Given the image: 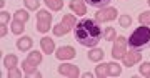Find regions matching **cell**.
I'll return each mask as SVG.
<instances>
[{"label": "cell", "mask_w": 150, "mask_h": 78, "mask_svg": "<svg viewBox=\"0 0 150 78\" xmlns=\"http://www.w3.org/2000/svg\"><path fill=\"white\" fill-rule=\"evenodd\" d=\"M77 42L83 47H95L97 43L103 40V30L100 23L95 22V18H83L74 28Z\"/></svg>", "instance_id": "6da1fadb"}, {"label": "cell", "mask_w": 150, "mask_h": 78, "mask_svg": "<svg viewBox=\"0 0 150 78\" xmlns=\"http://www.w3.org/2000/svg\"><path fill=\"white\" fill-rule=\"evenodd\" d=\"M130 50L135 52H142L145 48L150 47V28L147 25L137 27V30L132 32V35L127 38Z\"/></svg>", "instance_id": "7a4b0ae2"}, {"label": "cell", "mask_w": 150, "mask_h": 78, "mask_svg": "<svg viewBox=\"0 0 150 78\" xmlns=\"http://www.w3.org/2000/svg\"><path fill=\"white\" fill-rule=\"evenodd\" d=\"M79 22H77V18H75V15H70V13H67V15L62 18V22H60L57 27H54L52 28V32H54L55 37H62V35H67L72 28H75V25H77Z\"/></svg>", "instance_id": "3957f363"}, {"label": "cell", "mask_w": 150, "mask_h": 78, "mask_svg": "<svg viewBox=\"0 0 150 78\" xmlns=\"http://www.w3.org/2000/svg\"><path fill=\"white\" fill-rule=\"evenodd\" d=\"M52 28V13L47 10H38L37 13V30L40 33H47Z\"/></svg>", "instance_id": "277c9868"}, {"label": "cell", "mask_w": 150, "mask_h": 78, "mask_svg": "<svg viewBox=\"0 0 150 78\" xmlns=\"http://www.w3.org/2000/svg\"><path fill=\"white\" fill-rule=\"evenodd\" d=\"M117 17H118L117 8H113V7H103V8H100L95 13V22H98V23H107V22L115 20Z\"/></svg>", "instance_id": "5b68a950"}, {"label": "cell", "mask_w": 150, "mask_h": 78, "mask_svg": "<svg viewBox=\"0 0 150 78\" xmlns=\"http://www.w3.org/2000/svg\"><path fill=\"white\" fill-rule=\"evenodd\" d=\"M127 45H129V42H127V38L123 35L117 37L115 40H113V50H112V57L115 58V60H122L123 55L127 53Z\"/></svg>", "instance_id": "8992f818"}, {"label": "cell", "mask_w": 150, "mask_h": 78, "mask_svg": "<svg viewBox=\"0 0 150 78\" xmlns=\"http://www.w3.org/2000/svg\"><path fill=\"white\" fill-rule=\"evenodd\" d=\"M59 75H62V77H70V78H77V77H80V70H79L77 65L62 63V65H59Z\"/></svg>", "instance_id": "52a82bcc"}, {"label": "cell", "mask_w": 150, "mask_h": 78, "mask_svg": "<svg viewBox=\"0 0 150 78\" xmlns=\"http://www.w3.org/2000/svg\"><path fill=\"white\" fill-rule=\"evenodd\" d=\"M123 67H134L135 63H139L142 60V53L140 52H135V50H130L123 55Z\"/></svg>", "instance_id": "ba28073f"}, {"label": "cell", "mask_w": 150, "mask_h": 78, "mask_svg": "<svg viewBox=\"0 0 150 78\" xmlns=\"http://www.w3.org/2000/svg\"><path fill=\"white\" fill-rule=\"evenodd\" d=\"M87 2L85 0H70V10L74 12L75 15L83 17L87 13Z\"/></svg>", "instance_id": "9c48e42d"}, {"label": "cell", "mask_w": 150, "mask_h": 78, "mask_svg": "<svg viewBox=\"0 0 150 78\" xmlns=\"http://www.w3.org/2000/svg\"><path fill=\"white\" fill-rule=\"evenodd\" d=\"M55 55H57L59 60H72V58H75L77 52H75L74 47H60V48H57Z\"/></svg>", "instance_id": "30bf717a"}, {"label": "cell", "mask_w": 150, "mask_h": 78, "mask_svg": "<svg viewBox=\"0 0 150 78\" xmlns=\"http://www.w3.org/2000/svg\"><path fill=\"white\" fill-rule=\"evenodd\" d=\"M22 68H23V75H25V77H35V78L42 77V73L37 70V67L30 65L27 60H23V62H22Z\"/></svg>", "instance_id": "8fae6325"}, {"label": "cell", "mask_w": 150, "mask_h": 78, "mask_svg": "<svg viewBox=\"0 0 150 78\" xmlns=\"http://www.w3.org/2000/svg\"><path fill=\"white\" fill-rule=\"evenodd\" d=\"M40 47H42L43 53H47V55H50V53L55 52V42L50 38V37H43L42 40H40Z\"/></svg>", "instance_id": "7c38bea8"}, {"label": "cell", "mask_w": 150, "mask_h": 78, "mask_svg": "<svg viewBox=\"0 0 150 78\" xmlns=\"http://www.w3.org/2000/svg\"><path fill=\"white\" fill-rule=\"evenodd\" d=\"M33 45V40L30 37H22L20 40H17V48L20 50V52H28Z\"/></svg>", "instance_id": "4fadbf2b"}, {"label": "cell", "mask_w": 150, "mask_h": 78, "mask_svg": "<svg viewBox=\"0 0 150 78\" xmlns=\"http://www.w3.org/2000/svg\"><path fill=\"white\" fill-rule=\"evenodd\" d=\"M95 77L97 78H108V77H110V72H108V63H100V65L95 68Z\"/></svg>", "instance_id": "5bb4252c"}, {"label": "cell", "mask_w": 150, "mask_h": 78, "mask_svg": "<svg viewBox=\"0 0 150 78\" xmlns=\"http://www.w3.org/2000/svg\"><path fill=\"white\" fill-rule=\"evenodd\" d=\"M30 65H33V67H37V65H40V62H42V53L37 52V50H32L30 52V55H28L27 58H25Z\"/></svg>", "instance_id": "9a60e30c"}, {"label": "cell", "mask_w": 150, "mask_h": 78, "mask_svg": "<svg viewBox=\"0 0 150 78\" xmlns=\"http://www.w3.org/2000/svg\"><path fill=\"white\" fill-rule=\"evenodd\" d=\"M17 63H18V58H17V55H13V53H10V55H7V57L4 58V67H5L7 70L17 67Z\"/></svg>", "instance_id": "2e32d148"}, {"label": "cell", "mask_w": 150, "mask_h": 78, "mask_svg": "<svg viewBox=\"0 0 150 78\" xmlns=\"http://www.w3.org/2000/svg\"><path fill=\"white\" fill-rule=\"evenodd\" d=\"M103 55H105V53H103L102 48H93V50L88 52V60H90V62H100L103 58Z\"/></svg>", "instance_id": "e0dca14e"}, {"label": "cell", "mask_w": 150, "mask_h": 78, "mask_svg": "<svg viewBox=\"0 0 150 78\" xmlns=\"http://www.w3.org/2000/svg\"><path fill=\"white\" fill-rule=\"evenodd\" d=\"M28 18H30V15H28V12H25V10H17L15 13H13V20L22 22V23H27Z\"/></svg>", "instance_id": "ac0fdd59"}, {"label": "cell", "mask_w": 150, "mask_h": 78, "mask_svg": "<svg viewBox=\"0 0 150 78\" xmlns=\"http://www.w3.org/2000/svg\"><path fill=\"white\" fill-rule=\"evenodd\" d=\"M45 2V5L48 7V8H52V10L59 12L62 10V7H64V2L62 0H43Z\"/></svg>", "instance_id": "d6986e66"}, {"label": "cell", "mask_w": 150, "mask_h": 78, "mask_svg": "<svg viewBox=\"0 0 150 78\" xmlns=\"http://www.w3.org/2000/svg\"><path fill=\"white\" fill-rule=\"evenodd\" d=\"M117 38V32L113 27H107L105 30H103V40H108V42H113Z\"/></svg>", "instance_id": "ffe728a7"}, {"label": "cell", "mask_w": 150, "mask_h": 78, "mask_svg": "<svg viewBox=\"0 0 150 78\" xmlns=\"http://www.w3.org/2000/svg\"><path fill=\"white\" fill-rule=\"evenodd\" d=\"M90 7H95V8H103L110 4V0H85Z\"/></svg>", "instance_id": "44dd1931"}, {"label": "cell", "mask_w": 150, "mask_h": 78, "mask_svg": "<svg viewBox=\"0 0 150 78\" xmlns=\"http://www.w3.org/2000/svg\"><path fill=\"white\" fill-rule=\"evenodd\" d=\"M25 23H22V22H17V20H13L12 22V32L15 33V35H22L23 33V30H25Z\"/></svg>", "instance_id": "7402d4cb"}, {"label": "cell", "mask_w": 150, "mask_h": 78, "mask_svg": "<svg viewBox=\"0 0 150 78\" xmlns=\"http://www.w3.org/2000/svg\"><path fill=\"white\" fill-rule=\"evenodd\" d=\"M108 72H110V77H118L122 73V67L118 63H108Z\"/></svg>", "instance_id": "603a6c76"}, {"label": "cell", "mask_w": 150, "mask_h": 78, "mask_svg": "<svg viewBox=\"0 0 150 78\" xmlns=\"http://www.w3.org/2000/svg\"><path fill=\"white\" fill-rule=\"evenodd\" d=\"M118 23H120V27H122V28H129V27L132 25V17L127 15V13H123V15L118 18Z\"/></svg>", "instance_id": "cb8c5ba5"}, {"label": "cell", "mask_w": 150, "mask_h": 78, "mask_svg": "<svg viewBox=\"0 0 150 78\" xmlns=\"http://www.w3.org/2000/svg\"><path fill=\"white\" fill-rule=\"evenodd\" d=\"M23 4L28 10H38L40 7V0H23Z\"/></svg>", "instance_id": "d4e9b609"}, {"label": "cell", "mask_w": 150, "mask_h": 78, "mask_svg": "<svg viewBox=\"0 0 150 78\" xmlns=\"http://www.w3.org/2000/svg\"><path fill=\"white\" fill-rule=\"evenodd\" d=\"M139 22H140V25H150V10L142 12L139 15Z\"/></svg>", "instance_id": "484cf974"}, {"label": "cell", "mask_w": 150, "mask_h": 78, "mask_svg": "<svg viewBox=\"0 0 150 78\" xmlns=\"http://www.w3.org/2000/svg\"><path fill=\"white\" fill-rule=\"evenodd\" d=\"M140 75L150 78V62H144L140 65Z\"/></svg>", "instance_id": "4316f807"}, {"label": "cell", "mask_w": 150, "mask_h": 78, "mask_svg": "<svg viewBox=\"0 0 150 78\" xmlns=\"http://www.w3.org/2000/svg\"><path fill=\"white\" fill-rule=\"evenodd\" d=\"M7 77H8V78H20L22 77V72L17 67H13V68L8 70V75H7Z\"/></svg>", "instance_id": "83f0119b"}, {"label": "cell", "mask_w": 150, "mask_h": 78, "mask_svg": "<svg viewBox=\"0 0 150 78\" xmlns=\"http://www.w3.org/2000/svg\"><path fill=\"white\" fill-rule=\"evenodd\" d=\"M8 22H10V13L5 10H2V13H0V23L2 25H7Z\"/></svg>", "instance_id": "f1b7e54d"}, {"label": "cell", "mask_w": 150, "mask_h": 78, "mask_svg": "<svg viewBox=\"0 0 150 78\" xmlns=\"http://www.w3.org/2000/svg\"><path fill=\"white\" fill-rule=\"evenodd\" d=\"M5 35H7V25H2V23H0V37L4 38Z\"/></svg>", "instance_id": "f546056e"}, {"label": "cell", "mask_w": 150, "mask_h": 78, "mask_svg": "<svg viewBox=\"0 0 150 78\" xmlns=\"http://www.w3.org/2000/svg\"><path fill=\"white\" fill-rule=\"evenodd\" d=\"M83 77H85V78H92V77H95V73H88V72H87V73H83Z\"/></svg>", "instance_id": "4dcf8cb0"}, {"label": "cell", "mask_w": 150, "mask_h": 78, "mask_svg": "<svg viewBox=\"0 0 150 78\" xmlns=\"http://www.w3.org/2000/svg\"><path fill=\"white\" fill-rule=\"evenodd\" d=\"M0 7H2V10H4V7H5V0H0Z\"/></svg>", "instance_id": "1f68e13d"}, {"label": "cell", "mask_w": 150, "mask_h": 78, "mask_svg": "<svg viewBox=\"0 0 150 78\" xmlns=\"http://www.w3.org/2000/svg\"><path fill=\"white\" fill-rule=\"evenodd\" d=\"M147 2H149V5H150V0H147Z\"/></svg>", "instance_id": "d6a6232c"}]
</instances>
